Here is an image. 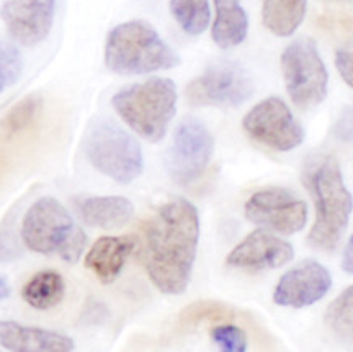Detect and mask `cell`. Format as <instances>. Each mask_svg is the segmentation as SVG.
<instances>
[{
	"instance_id": "cell-1",
	"label": "cell",
	"mask_w": 353,
	"mask_h": 352,
	"mask_svg": "<svg viewBox=\"0 0 353 352\" xmlns=\"http://www.w3.org/2000/svg\"><path fill=\"white\" fill-rule=\"evenodd\" d=\"M200 241V215L185 199L161 205L141 233L139 259L152 284L165 295L187 290Z\"/></svg>"
},
{
	"instance_id": "cell-2",
	"label": "cell",
	"mask_w": 353,
	"mask_h": 352,
	"mask_svg": "<svg viewBox=\"0 0 353 352\" xmlns=\"http://www.w3.org/2000/svg\"><path fill=\"white\" fill-rule=\"evenodd\" d=\"M301 180L316 205V222L307 236L311 248L334 251L341 243L353 210L352 193L343 182L339 161L330 154L309 156Z\"/></svg>"
},
{
	"instance_id": "cell-3",
	"label": "cell",
	"mask_w": 353,
	"mask_h": 352,
	"mask_svg": "<svg viewBox=\"0 0 353 352\" xmlns=\"http://www.w3.org/2000/svg\"><path fill=\"white\" fill-rule=\"evenodd\" d=\"M105 64L120 76H141L174 69L180 56L161 38L154 26L131 20L114 26L105 43Z\"/></svg>"
},
{
	"instance_id": "cell-4",
	"label": "cell",
	"mask_w": 353,
	"mask_h": 352,
	"mask_svg": "<svg viewBox=\"0 0 353 352\" xmlns=\"http://www.w3.org/2000/svg\"><path fill=\"white\" fill-rule=\"evenodd\" d=\"M179 92L172 79L152 77L113 95L112 105L130 128L149 143L164 138L176 113Z\"/></svg>"
},
{
	"instance_id": "cell-5",
	"label": "cell",
	"mask_w": 353,
	"mask_h": 352,
	"mask_svg": "<svg viewBox=\"0 0 353 352\" xmlns=\"http://www.w3.org/2000/svg\"><path fill=\"white\" fill-rule=\"evenodd\" d=\"M83 153L99 173L118 184H130L143 174V149L132 136L108 118L88 125Z\"/></svg>"
},
{
	"instance_id": "cell-6",
	"label": "cell",
	"mask_w": 353,
	"mask_h": 352,
	"mask_svg": "<svg viewBox=\"0 0 353 352\" xmlns=\"http://www.w3.org/2000/svg\"><path fill=\"white\" fill-rule=\"evenodd\" d=\"M281 72L286 92L298 108H316L327 97L329 72L311 38H298L285 48Z\"/></svg>"
},
{
	"instance_id": "cell-7",
	"label": "cell",
	"mask_w": 353,
	"mask_h": 352,
	"mask_svg": "<svg viewBox=\"0 0 353 352\" xmlns=\"http://www.w3.org/2000/svg\"><path fill=\"white\" fill-rule=\"evenodd\" d=\"M214 151V139L208 126L195 117L176 125L165 154V169L176 186H192L208 169Z\"/></svg>"
},
{
	"instance_id": "cell-8",
	"label": "cell",
	"mask_w": 353,
	"mask_h": 352,
	"mask_svg": "<svg viewBox=\"0 0 353 352\" xmlns=\"http://www.w3.org/2000/svg\"><path fill=\"white\" fill-rule=\"evenodd\" d=\"M252 94V77L242 66L229 61L210 66L185 89L188 104L195 107H239Z\"/></svg>"
},
{
	"instance_id": "cell-9",
	"label": "cell",
	"mask_w": 353,
	"mask_h": 352,
	"mask_svg": "<svg viewBox=\"0 0 353 352\" xmlns=\"http://www.w3.org/2000/svg\"><path fill=\"white\" fill-rule=\"evenodd\" d=\"M242 128L254 141L276 151H291L304 141V130L280 97H267L242 118Z\"/></svg>"
},
{
	"instance_id": "cell-10",
	"label": "cell",
	"mask_w": 353,
	"mask_h": 352,
	"mask_svg": "<svg viewBox=\"0 0 353 352\" xmlns=\"http://www.w3.org/2000/svg\"><path fill=\"white\" fill-rule=\"evenodd\" d=\"M74 228L72 215L59 200L41 197L26 210L21 222V239L33 253H57Z\"/></svg>"
},
{
	"instance_id": "cell-11",
	"label": "cell",
	"mask_w": 353,
	"mask_h": 352,
	"mask_svg": "<svg viewBox=\"0 0 353 352\" xmlns=\"http://www.w3.org/2000/svg\"><path fill=\"white\" fill-rule=\"evenodd\" d=\"M244 211L249 222L281 235H294L307 223V205L281 187L255 192L245 202Z\"/></svg>"
},
{
	"instance_id": "cell-12",
	"label": "cell",
	"mask_w": 353,
	"mask_h": 352,
	"mask_svg": "<svg viewBox=\"0 0 353 352\" xmlns=\"http://www.w3.org/2000/svg\"><path fill=\"white\" fill-rule=\"evenodd\" d=\"M330 285V272L321 262L307 259L281 275L273 292V302L290 308L311 306L327 295Z\"/></svg>"
},
{
	"instance_id": "cell-13",
	"label": "cell",
	"mask_w": 353,
	"mask_h": 352,
	"mask_svg": "<svg viewBox=\"0 0 353 352\" xmlns=\"http://www.w3.org/2000/svg\"><path fill=\"white\" fill-rule=\"evenodd\" d=\"M56 0H7L0 17L10 37L23 46L44 41L54 21Z\"/></svg>"
},
{
	"instance_id": "cell-14",
	"label": "cell",
	"mask_w": 353,
	"mask_h": 352,
	"mask_svg": "<svg viewBox=\"0 0 353 352\" xmlns=\"http://www.w3.org/2000/svg\"><path fill=\"white\" fill-rule=\"evenodd\" d=\"M294 257V249L285 239L267 230H255L234 248L226 259L228 266L245 271L276 269Z\"/></svg>"
},
{
	"instance_id": "cell-15",
	"label": "cell",
	"mask_w": 353,
	"mask_h": 352,
	"mask_svg": "<svg viewBox=\"0 0 353 352\" xmlns=\"http://www.w3.org/2000/svg\"><path fill=\"white\" fill-rule=\"evenodd\" d=\"M0 346L13 352H70L76 347L65 334L21 326L15 321H0Z\"/></svg>"
},
{
	"instance_id": "cell-16",
	"label": "cell",
	"mask_w": 353,
	"mask_h": 352,
	"mask_svg": "<svg viewBox=\"0 0 353 352\" xmlns=\"http://www.w3.org/2000/svg\"><path fill=\"white\" fill-rule=\"evenodd\" d=\"M134 249V241L128 236H103L92 244L85 256V267L97 275L101 284L108 285L118 279L123 267Z\"/></svg>"
},
{
	"instance_id": "cell-17",
	"label": "cell",
	"mask_w": 353,
	"mask_h": 352,
	"mask_svg": "<svg viewBox=\"0 0 353 352\" xmlns=\"http://www.w3.org/2000/svg\"><path fill=\"white\" fill-rule=\"evenodd\" d=\"M77 217L88 226L118 230L134 215V206L125 197H88L74 204Z\"/></svg>"
},
{
	"instance_id": "cell-18",
	"label": "cell",
	"mask_w": 353,
	"mask_h": 352,
	"mask_svg": "<svg viewBox=\"0 0 353 352\" xmlns=\"http://www.w3.org/2000/svg\"><path fill=\"white\" fill-rule=\"evenodd\" d=\"M216 17L211 28L213 41L223 50L244 43L249 32V19L241 0H214Z\"/></svg>"
},
{
	"instance_id": "cell-19",
	"label": "cell",
	"mask_w": 353,
	"mask_h": 352,
	"mask_svg": "<svg viewBox=\"0 0 353 352\" xmlns=\"http://www.w3.org/2000/svg\"><path fill=\"white\" fill-rule=\"evenodd\" d=\"M307 0H263L262 21L275 37H291L306 17Z\"/></svg>"
},
{
	"instance_id": "cell-20",
	"label": "cell",
	"mask_w": 353,
	"mask_h": 352,
	"mask_svg": "<svg viewBox=\"0 0 353 352\" xmlns=\"http://www.w3.org/2000/svg\"><path fill=\"white\" fill-rule=\"evenodd\" d=\"M65 284L63 275L56 271H41L25 284L21 297L37 310H50L63 302Z\"/></svg>"
},
{
	"instance_id": "cell-21",
	"label": "cell",
	"mask_w": 353,
	"mask_h": 352,
	"mask_svg": "<svg viewBox=\"0 0 353 352\" xmlns=\"http://www.w3.org/2000/svg\"><path fill=\"white\" fill-rule=\"evenodd\" d=\"M169 7L172 17L187 35L198 37L208 28L210 0H170Z\"/></svg>"
},
{
	"instance_id": "cell-22",
	"label": "cell",
	"mask_w": 353,
	"mask_h": 352,
	"mask_svg": "<svg viewBox=\"0 0 353 352\" xmlns=\"http://www.w3.org/2000/svg\"><path fill=\"white\" fill-rule=\"evenodd\" d=\"M324 323L339 341L353 342V285L327 306Z\"/></svg>"
},
{
	"instance_id": "cell-23",
	"label": "cell",
	"mask_w": 353,
	"mask_h": 352,
	"mask_svg": "<svg viewBox=\"0 0 353 352\" xmlns=\"http://www.w3.org/2000/svg\"><path fill=\"white\" fill-rule=\"evenodd\" d=\"M41 110V99L38 95H28L21 99L19 104H15L8 110L6 118L2 120V128L8 135H15L28 128L38 117Z\"/></svg>"
},
{
	"instance_id": "cell-24",
	"label": "cell",
	"mask_w": 353,
	"mask_h": 352,
	"mask_svg": "<svg viewBox=\"0 0 353 352\" xmlns=\"http://www.w3.org/2000/svg\"><path fill=\"white\" fill-rule=\"evenodd\" d=\"M232 308H228L221 303L214 302H200L193 303L185 308L180 315V323L182 324H198L203 321H213V323H231L234 320Z\"/></svg>"
},
{
	"instance_id": "cell-25",
	"label": "cell",
	"mask_w": 353,
	"mask_h": 352,
	"mask_svg": "<svg viewBox=\"0 0 353 352\" xmlns=\"http://www.w3.org/2000/svg\"><path fill=\"white\" fill-rule=\"evenodd\" d=\"M23 61L19 48L12 43L0 41V94L15 86L21 76Z\"/></svg>"
},
{
	"instance_id": "cell-26",
	"label": "cell",
	"mask_w": 353,
	"mask_h": 352,
	"mask_svg": "<svg viewBox=\"0 0 353 352\" xmlns=\"http://www.w3.org/2000/svg\"><path fill=\"white\" fill-rule=\"evenodd\" d=\"M211 338L221 351L224 352H245L247 336L239 326L231 323L218 324L211 329Z\"/></svg>"
},
{
	"instance_id": "cell-27",
	"label": "cell",
	"mask_w": 353,
	"mask_h": 352,
	"mask_svg": "<svg viewBox=\"0 0 353 352\" xmlns=\"http://www.w3.org/2000/svg\"><path fill=\"white\" fill-rule=\"evenodd\" d=\"M85 246H87V235L83 233L82 228L76 226L72 230V233L68 236V239L64 241V244L61 246V249L57 251V254H59V257L63 259V261L74 264L77 262L79 257L82 256V253L85 251Z\"/></svg>"
},
{
	"instance_id": "cell-28",
	"label": "cell",
	"mask_w": 353,
	"mask_h": 352,
	"mask_svg": "<svg viewBox=\"0 0 353 352\" xmlns=\"http://www.w3.org/2000/svg\"><path fill=\"white\" fill-rule=\"evenodd\" d=\"M20 254V244L15 239V236H13L12 230H0V262L19 259Z\"/></svg>"
},
{
	"instance_id": "cell-29",
	"label": "cell",
	"mask_w": 353,
	"mask_h": 352,
	"mask_svg": "<svg viewBox=\"0 0 353 352\" xmlns=\"http://www.w3.org/2000/svg\"><path fill=\"white\" fill-rule=\"evenodd\" d=\"M335 68L347 86L353 89V50H339L335 52Z\"/></svg>"
},
{
	"instance_id": "cell-30",
	"label": "cell",
	"mask_w": 353,
	"mask_h": 352,
	"mask_svg": "<svg viewBox=\"0 0 353 352\" xmlns=\"http://www.w3.org/2000/svg\"><path fill=\"white\" fill-rule=\"evenodd\" d=\"M334 136L343 143H352L353 141V107L347 108L345 112L339 117L334 126Z\"/></svg>"
},
{
	"instance_id": "cell-31",
	"label": "cell",
	"mask_w": 353,
	"mask_h": 352,
	"mask_svg": "<svg viewBox=\"0 0 353 352\" xmlns=\"http://www.w3.org/2000/svg\"><path fill=\"white\" fill-rule=\"evenodd\" d=\"M342 269L347 272V274L353 275V233L348 239V243L345 246V251H343V257H342Z\"/></svg>"
},
{
	"instance_id": "cell-32",
	"label": "cell",
	"mask_w": 353,
	"mask_h": 352,
	"mask_svg": "<svg viewBox=\"0 0 353 352\" xmlns=\"http://www.w3.org/2000/svg\"><path fill=\"white\" fill-rule=\"evenodd\" d=\"M8 297H10V284L6 277L0 275V302H3Z\"/></svg>"
}]
</instances>
